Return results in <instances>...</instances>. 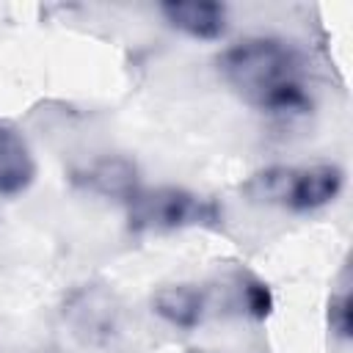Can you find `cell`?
<instances>
[{"instance_id": "6da1fadb", "label": "cell", "mask_w": 353, "mask_h": 353, "mask_svg": "<svg viewBox=\"0 0 353 353\" xmlns=\"http://www.w3.org/2000/svg\"><path fill=\"white\" fill-rule=\"evenodd\" d=\"M218 72L245 105L262 113L292 116L312 108L306 63L284 39H243L223 50L218 58Z\"/></svg>"}, {"instance_id": "7a4b0ae2", "label": "cell", "mask_w": 353, "mask_h": 353, "mask_svg": "<svg viewBox=\"0 0 353 353\" xmlns=\"http://www.w3.org/2000/svg\"><path fill=\"white\" fill-rule=\"evenodd\" d=\"M345 185V174L334 163L312 165H270L243 185L245 196L259 204L284 207L292 212H309L331 204Z\"/></svg>"}, {"instance_id": "3957f363", "label": "cell", "mask_w": 353, "mask_h": 353, "mask_svg": "<svg viewBox=\"0 0 353 353\" xmlns=\"http://www.w3.org/2000/svg\"><path fill=\"white\" fill-rule=\"evenodd\" d=\"M221 207L185 188H138L127 199V221L135 232H171L185 226H218Z\"/></svg>"}, {"instance_id": "277c9868", "label": "cell", "mask_w": 353, "mask_h": 353, "mask_svg": "<svg viewBox=\"0 0 353 353\" xmlns=\"http://www.w3.org/2000/svg\"><path fill=\"white\" fill-rule=\"evenodd\" d=\"M160 14L171 28L193 39H218L226 30V6L212 0H168Z\"/></svg>"}, {"instance_id": "5b68a950", "label": "cell", "mask_w": 353, "mask_h": 353, "mask_svg": "<svg viewBox=\"0 0 353 353\" xmlns=\"http://www.w3.org/2000/svg\"><path fill=\"white\" fill-rule=\"evenodd\" d=\"M36 176V160L19 130L0 121V196L22 193Z\"/></svg>"}, {"instance_id": "8992f818", "label": "cell", "mask_w": 353, "mask_h": 353, "mask_svg": "<svg viewBox=\"0 0 353 353\" xmlns=\"http://www.w3.org/2000/svg\"><path fill=\"white\" fill-rule=\"evenodd\" d=\"M152 306L168 325L190 331L204 320L207 295L196 284H168L154 292Z\"/></svg>"}, {"instance_id": "52a82bcc", "label": "cell", "mask_w": 353, "mask_h": 353, "mask_svg": "<svg viewBox=\"0 0 353 353\" xmlns=\"http://www.w3.org/2000/svg\"><path fill=\"white\" fill-rule=\"evenodd\" d=\"M74 182L88 188V190H94V193L113 196V199H121V201H127L141 188L135 165L130 160H124V157H102V160L91 163L88 168L77 171Z\"/></svg>"}, {"instance_id": "ba28073f", "label": "cell", "mask_w": 353, "mask_h": 353, "mask_svg": "<svg viewBox=\"0 0 353 353\" xmlns=\"http://www.w3.org/2000/svg\"><path fill=\"white\" fill-rule=\"evenodd\" d=\"M229 287H232V292H234L232 306H237L243 314H248V317H254V320H265V317L273 312V295H270L268 284H265L262 279H256L254 273H248V270H234Z\"/></svg>"}, {"instance_id": "9c48e42d", "label": "cell", "mask_w": 353, "mask_h": 353, "mask_svg": "<svg viewBox=\"0 0 353 353\" xmlns=\"http://www.w3.org/2000/svg\"><path fill=\"white\" fill-rule=\"evenodd\" d=\"M350 292L342 290L339 295L331 298L328 303V325L331 331L339 336V339H347L350 336V325H353V317H350Z\"/></svg>"}, {"instance_id": "30bf717a", "label": "cell", "mask_w": 353, "mask_h": 353, "mask_svg": "<svg viewBox=\"0 0 353 353\" xmlns=\"http://www.w3.org/2000/svg\"><path fill=\"white\" fill-rule=\"evenodd\" d=\"M185 353H207V350H196V347H193V350H185Z\"/></svg>"}]
</instances>
